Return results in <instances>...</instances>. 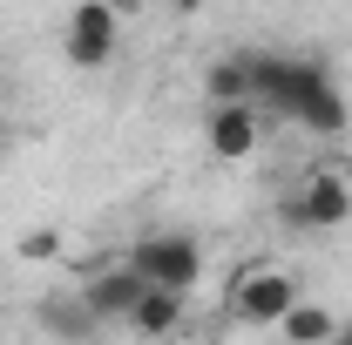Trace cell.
<instances>
[{
	"instance_id": "1",
	"label": "cell",
	"mask_w": 352,
	"mask_h": 345,
	"mask_svg": "<svg viewBox=\"0 0 352 345\" xmlns=\"http://www.w3.org/2000/svg\"><path fill=\"white\" fill-rule=\"evenodd\" d=\"M325 82H332V68H325L318 54H251V102H258L264 115L298 122V109H305Z\"/></svg>"
},
{
	"instance_id": "2",
	"label": "cell",
	"mask_w": 352,
	"mask_h": 345,
	"mask_svg": "<svg viewBox=\"0 0 352 345\" xmlns=\"http://www.w3.org/2000/svg\"><path fill=\"white\" fill-rule=\"evenodd\" d=\"M129 264L149 285H170V291H197L204 285V244L183 237V230H142L129 244Z\"/></svg>"
},
{
	"instance_id": "3",
	"label": "cell",
	"mask_w": 352,
	"mask_h": 345,
	"mask_svg": "<svg viewBox=\"0 0 352 345\" xmlns=\"http://www.w3.org/2000/svg\"><path fill=\"white\" fill-rule=\"evenodd\" d=\"M292 298H298V278L292 271H278V264H258V271H237L230 278V318L237 325H278L285 311H292Z\"/></svg>"
},
{
	"instance_id": "4",
	"label": "cell",
	"mask_w": 352,
	"mask_h": 345,
	"mask_svg": "<svg viewBox=\"0 0 352 345\" xmlns=\"http://www.w3.org/2000/svg\"><path fill=\"white\" fill-rule=\"evenodd\" d=\"M346 216H352V176L346 170H311L292 190V203H285L292 230H339Z\"/></svg>"
},
{
	"instance_id": "5",
	"label": "cell",
	"mask_w": 352,
	"mask_h": 345,
	"mask_svg": "<svg viewBox=\"0 0 352 345\" xmlns=\"http://www.w3.org/2000/svg\"><path fill=\"white\" fill-rule=\"evenodd\" d=\"M116 47H122V14H116L109 0H75L68 34H61V54H68L75 68H109Z\"/></svg>"
},
{
	"instance_id": "6",
	"label": "cell",
	"mask_w": 352,
	"mask_h": 345,
	"mask_svg": "<svg viewBox=\"0 0 352 345\" xmlns=\"http://www.w3.org/2000/svg\"><path fill=\"white\" fill-rule=\"evenodd\" d=\"M204 142H210L217 163H251L258 142H264V109H258V102H210Z\"/></svg>"
},
{
	"instance_id": "7",
	"label": "cell",
	"mask_w": 352,
	"mask_h": 345,
	"mask_svg": "<svg viewBox=\"0 0 352 345\" xmlns=\"http://www.w3.org/2000/svg\"><path fill=\"white\" fill-rule=\"evenodd\" d=\"M142 291H149V278H142L129 258H116V264H102V271H88V278H82V298L102 311V325H122L129 304L142 298Z\"/></svg>"
},
{
	"instance_id": "8",
	"label": "cell",
	"mask_w": 352,
	"mask_h": 345,
	"mask_svg": "<svg viewBox=\"0 0 352 345\" xmlns=\"http://www.w3.org/2000/svg\"><path fill=\"white\" fill-rule=\"evenodd\" d=\"M183 298H190V291H170V285H149V291H142V298L129 304L122 332H135V339H170L176 325H183Z\"/></svg>"
},
{
	"instance_id": "9",
	"label": "cell",
	"mask_w": 352,
	"mask_h": 345,
	"mask_svg": "<svg viewBox=\"0 0 352 345\" xmlns=\"http://www.w3.org/2000/svg\"><path fill=\"white\" fill-rule=\"evenodd\" d=\"M41 325L47 332H68V339H95L102 332V311L82 298V285L75 291H54V298H41Z\"/></svg>"
},
{
	"instance_id": "10",
	"label": "cell",
	"mask_w": 352,
	"mask_h": 345,
	"mask_svg": "<svg viewBox=\"0 0 352 345\" xmlns=\"http://www.w3.org/2000/svg\"><path fill=\"white\" fill-rule=\"evenodd\" d=\"M278 332H285V345H325V339H339V318H332L325 304L292 298V311L278 318Z\"/></svg>"
},
{
	"instance_id": "11",
	"label": "cell",
	"mask_w": 352,
	"mask_h": 345,
	"mask_svg": "<svg viewBox=\"0 0 352 345\" xmlns=\"http://www.w3.org/2000/svg\"><path fill=\"white\" fill-rule=\"evenodd\" d=\"M298 129H311V135H346L352 129V109H346V95H339V82H325L318 95H311L305 109H298Z\"/></svg>"
},
{
	"instance_id": "12",
	"label": "cell",
	"mask_w": 352,
	"mask_h": 345,
	"mask_svg": "<svg viewBox=\"0 0 352 345\" xmlns=\"http://www.w3.org/2000/svg\"><path fill=\"white\" fill-rule=\"evenodd\" d=\"M204 95H210V102H251V54H223V61H210Z\"/></svg>"
},
{
	"instance_id": "13",
	"label": "cell",
	"mask_w": 352,
	"mask_h": 345,
	"mask_svg": "<svg viewBox=\"0 0 352 345\" xmlns=\"http://www.w3.org/2000/svg\"><path fill=\"white\" fill-rule=\"evenodd\" d=\"M21 258L28 264H54L61 258V237H54V230H28V237H21Z\"/></svg>"
},
{
	"instance_id": "14",
	"label": "cell",
	"mask_w": 352,
	"mask_h": 345,
	"mask_svg": "<svg viewBox=\"0 0 352 345\" xmlns=\"http://www.w3.org/2000/svg\"><path fill=\"white\" fill-rule=\"evenodd\" d=\"M163 7H176V14H197V7H204V0H163Z\"/></svg>"
}]
</instances>
